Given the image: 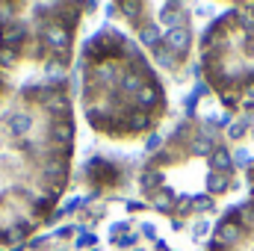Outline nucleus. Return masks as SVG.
Segmentation results:
<instances>
[{
  "mask_svg": "<svg viewBox=\"0 0 254 251\" xmlns=\"http://www.w3.org/2000/svg\"><path fill=\"white\" fill-rule=\"evenodd\" d=\"M240 187L243 178L225 127L201 113L184 116L136 172L139 198L172 231L216 213Z\"/></svg>",
  "mask_w": 254,
  "mask_h": 251,
  "instance_id": "obj_3",
  "label": "nucleus"
},
{
  "mask_svg": "<svg viewBox=\"0 0 254 251\" xmlns=\"http://www.w3.org/2000/svg\"><path fill=\"white\" fill-rule=\"evenodd\" d=\"M198 74L225 113H254V3L228 6L204 27Z\"/></svg>",
  "mask_w": 254,
  "mask_h": 251,
  "instance_id": "obj_4",
  "label": "nucleus"
},
{
  "mask_svg": "<svg viewBox=\"0 0 254 251\" xmlns=\"http://www.w3.org/2000/svg\"><path fill=\"white\" fill-rule=\"evenodd\" d=\"M113 18L130 30V39L148 54L157 71L187 80L195 51V15L187 3H113Z\"/></svg>",
  "mask_w": 254,
  "mask_h": 251,
  "instance_id": "obj_5",
  "label": "nucleus"
},
{
  "mask_svg": "<svg viewBox=\"0 0 254 251\" xmlns=\"http://www.w3.org/2000/svg\"><path fill=\"white\" fill-rule=\"evenodd\" d=\"M95 3H0V249L33 240L74 175L71 71Z\"/></svg>",
  "mask_w": 254,
  "mask_h": 251,
  "instance_id": "obj_1",
  "label": "nucleus"
},
{
  "mask_svg": "<svg viewBox=\"0 0 254 251\" xmlns=\"http://www.w3.org/2000/svg\"><path fill=\"white\" fill-rule=\"evenodd\" d=\"M246 192L210 228L204 251H254V160L243 172Z\"/></svg>",
  "mask_w": 254,
  "mask_h": 251,
  "instance_id": "obj_7",
  "label": "nucleus"
},
{
  "mask_svg": "<svg viewBox=\"0 0 254 251\" xmlns=\"http://www.w3.org/2000/svg\"><path fill=\"white\" fill-rule=\"evenodd\" d=\"M24 251H187L157 216H119L101 225H71Z\"/></svg>",
  "mask_w": 254,
  "mask_h": 251,
  "instance_id": "obj_6",
  "label": "nucleus"
},
{
  "mask_svg": "<svg viewBox=\"0 0 254 251\" xmlns=\"http://www.w3.org/2000/svg\"><path fill=\"white\" fill-rule=\"evenodd\" d=\"M77 110L107 142L151 139L169 119V89L157 65L130 39L104 24L77 51Z\"/></svg>",
  "mask_w": 254,
  "mask_h": 251,
  "instance_id": "obj_2",
  "label": "nucleus"
}]
</instances>
